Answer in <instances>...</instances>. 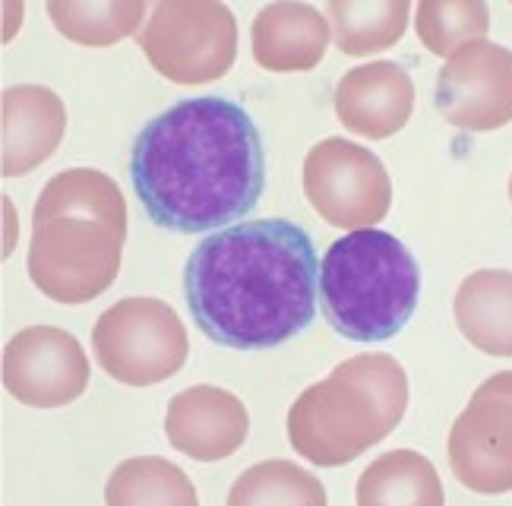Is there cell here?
I'll list each match as a JSON object with an SVG mask.
<instances>
[{
	"label": "cell",
	"mask_w": 512,
	"mask_h": 506,
	"mask_svg": "<svg viewBox=\"0 0 512 506\" xmlns=\"http://www.w3.org/2000/svg\"><path fill=\"white\" fill-rule=\"evenodd\" d=\"M130 178L159 228L177 235L228 228L263 197L260 130L244 105L222 95L174 102L136 136Z\"/></svg>",
	"instance_id": "obj_1"
},
{
	"label": "cell",
	"mask_w": 512,
	"mask_h": 506,
	"mask_svg": "<svg viewBox=\"0 0 512 506\" xmlns=\"http://www.w3.org/2000/svg\"><path fill=\"white\" fill-rule=\"evenodd\" d=\"M320 263L310 235L288 219H256L212 231L184 269L190 317L215 345L275 348L310 326Z\"/></svg>",
	"instance_id": "obj_2"
},
{
	"label": "cell",
	"mask_w": 512,
	"mask_h": 506,
	"mask_svg": "<svg viewBox=\"0 0 512 506\" xmlns=\"http://www.w3.org/2000/svg\"><path fill=\"white\" fill-rule=\"evenodd\" d=\"M124 241L127 203L117 181L95 168H67L38 193L29 279L57 304H86L114 285Z\"/></svg>",
	"instance_id": "obj_3"
},
{
	"label": "cell",
	"mask_w": 512,
	"mask_h": 506,
	"mask_svg": "<svg viewBox=\"0 0 512 506\" xmlns=\"http://www.w3.org/2000/svg\"><path fill=\"white\" fill-rule=\"evenodd\" d=\"M405 408V367L392 355H358L294 399L288 440L298 456L336 469L386 440L402 424Z\"/></svg>",
	"instance_id": "obj_4"
},
{
	"label": "cell",
	"mask_w": 512,
	"mask_h": 506,
	"mask_svg": "<svg viewBox=\"0 0 512 506\" xmlns=\"http://www.w3.org/2000/svg\"><path fill=\"white\" fill-rule=\"evenodd\" d=\"M421 298V266L396 235L358 228L332 241L320 263L326 323L351 342L399 336Z\"/></svg>",
	"instance_id": "obj_5"
},
{
	"label": "cell",
	"mask_w": 512,
	"mask_h": 506,
	"mask_svg": "<svg viewBox=\"0 0 512 506\" xmlns=\"http://www.w3.org/2000/svg\"><path fill=\"white\" fill-rule=\"evenodd\" d=\"M140 48L168 83L203 86L238 57V19L219 0H165L143 26Z\"/></svg>",
	"instance_id": "obj_6"
},
{
	"label": "cell",
	"mask_w": 512,
	"mask_h": 506,
	"mask_svg": "<svg viewBox=\"0 0 512 506\" xmlns=\"http://www.w3.org/2000/svg\"><path fill=\"white\" fill-rule=\"evenodd\" d=\"M92 352L111 380L155 386L187 364L190 339L171 304L159 298H124L95 320Z\"/></svg>",
	"instance_id": "obj_7"
},
{
	"label": "cell",
	"mask_w": 512,
	"mask_h": 506,
	"mask_svg": "<svg viewBox=\"0 0 512 506\" xmlns=\"http://www.w3.org/2000/svg\"><path fill=\"white\" fill-rule=\"evenodd\" d=\"M304 193L310 206L336 228H373L392 206L386 165L370 149L332 136L304 159Z\"/></svg>",
	"instance_id": "obj_8"
},
{
	"label": "cell",
	"mask_w": 512,
	"mask_h": 506,
	"mask_svg": "<svg viewBox=\"0 0 512 506\" xmlns=\"http://www.w3.org/2000/svg\"><path fill=\"white\" fill-rule=\"evenodd\" d=\"M449 469L468 491H512V371L487 377L449 431Z\"/></svg>",
	"instance_id": "obj_9"
},
{
	"label": "cell",
	"mask_w": 512,
	"mask_h": 506,
	"mask_svg": "<svg viewBox=\"0 0 512 506\" xmlns=\"http://www.w3.org/2000/svg\"><path fill=\"white\" fill-rule=\"evenodd\" d=\"M437 111L465 133L506 127L512 121V51L487 38L459 48L437 76Z\"/></svg>",
	"instance_id": "obj_10"
},
{
	"label": "cell",
	"mask_w": 512,
	"mask_h": 506,
	"mask_svg": "<svg viewBox=\"0 0 512 506\" xmlns=\"http://www.w3.org/2000/svg\"><path fill=\"white\" fill-rule=\"evenodd\" d=\"M4 386L29 408H61L86 393L89 358L67 329H19L4 348Z\"/></svg>",
	"instance_id": "obj_11"
},
{
	"label": "cell",
	"mask_w": 512,
	"mask_h": 506,
	"mask_svg": "<svg viewBox=\"0 0 512 506\" xmlns=\"http://www.w3.org/2000/svg\"><path fill=\"white\" fill-rule=\"evenodd\" d=\"M250 431L247 405L222 386H190L174 393L165 415V434L177 453L196 462H222L241 450Z\"/></svg>",
	"instance_id": "obj_12"
},
{
	"label": "cell",
	"mask_w": 512,
	"mask_h": 506,
	"mask_svg": "<svg viewBox=\"0 0 512 506\" xmlns=\"http://www.w3.org/2000/svg\"><path fill=\"white\" fill-rule=\"evenodd\" d=\"M415 111V83L402 64L377 61L348 70L336 86V114L342 127L364 140H389Z\"/></svg>",
	"instance_id": "obj_13"
},
{
	"label": "cell",
	"mask_w": 512,
	"mask_h": 506,
	"mask_svg": "<svg viewBox=\"0 0 512 506\" xmlns=\"http://www.w3.org/2000/svg\"><path fill=\"white\" fill-rule=\"evenodd\" d=\"M67 133V108L48 86H10L4 92V178H23L45 165Z\"/></svg>",
	"instance_id": "obj_14"
},
{
	"label": "cell",
	"mask_w": 512,
	"mask_h": 506,
	"mask_svg": "<svg viewBox=\"0 0 512 506\" xmlns=\"http://www.w3.org/2000/svg\"><path fill=\"white\" fill-rule=\"evenodd\" d=\"M253 61L272 73L313 70L329 48L326 16L310 4H269L250 29Z\"/></svg>",
	"instance_id": "obj_15"
},
{
	"label": "cell",
	"mask_w": 512,
	"mask_h": 506,
	"mask_svg": "<svg viewBox=\"0 0 512 506\" xmlns=\"http://www.w3.org/2000/svg\"><path fill=\"white\" fill-rule=\"evenodd\" d=\"M456 326L484 355L512 358V272L478 269L456 291Z\"/></svg>",
	"instance_id": "obj_16"
},
{
	"label": "cell",
	"mask_w": 512,
	"mask_h": 506,
	"mask_svg": "<svg viewBox=\"0 0 512 506\" xmlns=\"http://www.w3.org/2000/svg\"><path fill=\"white\" fill-rule=\"evenodd\" d=\"M446 500L433 462L415 450H389L358 478L361 506H440Z\"/></svg>",
	"instance_id": "obj_17"
},
{
	"label": "cell",
	"mask_w": 512,
	"mask_h": 506,
	"mask_svg": "<svg viewBox=\"0 0 512 506\" xmlns=\"http://www.w3.org/2000/svg\"><path fill=\"white\" fill-rule=\"evenodd\" d=\"M336 45L348 57H367L399 42L408 26V0H329Z\"/></svg>",
	"instance_id": "obj_18"
},
{
	"label": "cell",
	"mask_w": 512,
	"mask_h": 506,
	"mask_svg": "<svg viewBox=\"0 0 512 506\" xmlns=\"http://www.w3.org/2000/svg\"><path fill=\"white\" fill-rule=\"evenodd\" d=\"M54 29L86 48H108L143 26V0H48Z\"/></svg>",
	"instance_id": "obj_19"
},
{
	"label": "cell",
	"mask_w": 512,
	"mask_h": 506,
	"mask_svg": "<svg viewBox=\"0 0 512 506\" xmlns=\"http://www.w3.org/2000/svg\"><path fill=\"white\" fill-rule=\"evenodd\" d=\"M108 506H196V488L184 469L159 456H140L121 462L105 488Z\"/></svg>",
	"instance_id": "obj_20"
},
{
	"label": "cell",
	"mask_w": 512,
	"mask_h": 506,
	"mask_svg": "<svg viewBox=\"0 0 512 506\" xmlns=\"http://www.w3.org/2000/svg\"><path fill=\"white\" fill-rule=\"evenodd\" d=\"M323 506L326 488L320 478H313L307 469L285 459H269L250 469L234 481L228 494V506Z\"/></svg>",
	"instance_id": "obj_21"
},
{
	"label": "cell",
	"mask_w": 512,
	"mask_h": 506,
	"mask_svg": "<svg viewBox=\"0 0 512 506\" xmlns=\"http://www.w3.org/2000/svg\"><path fill=\"white\" fill-rule=\"evenodd\" d=\"M415 29L430 54L452 57L487 35L490 10L481 0H424L415 10Z\"/></svg>",
	"instance_id": "obj_22"
},
{
	"label": "cell",
	"mask_w": 512,
	"mask_h": 506,
	"mask_svg": "<svg viewBox=\"0 0 512 506\" xmlns=\"http://www.w3.org/2000/svg\"><path fill=\"white\" fill-rule=\"evenodd\" d=\"M509 200H512V178H509Z\"/></svg>",
	"instance_id": "obj_23"
}]
</instances>
